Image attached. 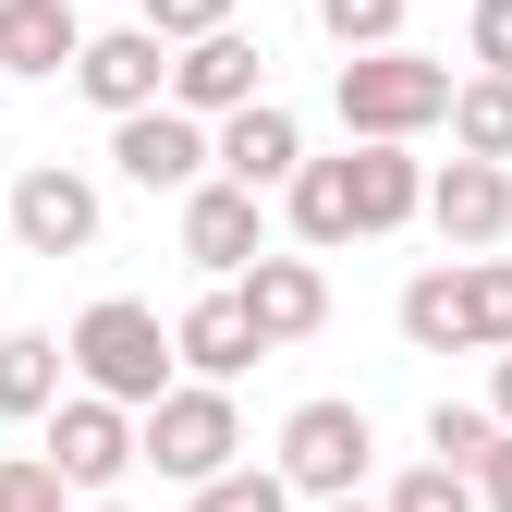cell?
<instances>
[{
    "mask_svg": "<svg viewBox=\"0 0 512 512\" xmlns=\"http://www.w3.org/2000/svg\"><path fill=\"white\" fill-rule=\"evenodd\" d=\"M110 159H122V183H147V196H196V183H220V135H208L196 110L110 122Z\"/></svg>",
    "mask_w": 512,
    "mask_h": 512,
    "instance_id": "cell-5",
    "label": "cell"
},
{
    "mask_svg": "<svg viewBox=\"0 0 512 512\" xmlns=\"http://www.w3.org/2000/svg\"><path fill=\"white\" fill-rule=\"evenodd\" d=\"M317 25L366 61V49H403V0H317Z\"/></svg>",
    "mask_w": 512,
    "mask_h": 512,
    "instance_id": "cell-23",
    "label": "cell"
},
{
    "mask_svg": "<svg viewBox=\"0 0 512 512\" xmlns=\"http://www.w3.org/2000/svg\"><path fill=\"white\" fill-rule=\"evenodd\" d=\"M86 512H122V500H86Z\"/></svg>",
    "mask_w": 512,
    "mask_h": 512,
    "instance_id": "cell-32",
    "label": "cell"
},
{
    "mask_svg": "<svg viewBox=\"0 0 512 512\" xmlns=\"http://www.w3.org/2000/svg\"><path fill=\"white\" fill-rule=\"evenodd\" d=\"M427 220H439V244L488 256V244L512 232V171H488V159H439V171H427Z\"/></svg>",
    "mask_w": 512,
    "mask_h": 512,
    "instance_id": "cell-13",
    "label": "cell"
},
{
    "mask_svg": "<svg viewBox=\"0 0 512 512\" xmlns=\"http://www.w3.org/2000/svg\"><path fill=\"white\" fill-rule=\"evenodd\" d=\"M0 232H13V208H0Z\"/></svg>",
    "mask_w": 512,
    "mask_h": 512,
    "instance_id": "cell-33",
    "label": "cell"
},
{
    "mask_svg": "<svg viewBox=\"0 0 512 512\" xmlns=\"http://www.w3.org/2000/svg\"><path fill=\"white\" fill-rule=\"evenodd\" d=\"M135 25H147V37H171V49H196V37H220V25H232V0H147Z\"/></svg>",
    "mask_w": 512,
    "mask_h": 512,
    "instance_id": "cell-25",
    "label": "cell"
},
{
    "mask_svg": "<svg viewBox=\"0 0 512 512\" xmlns=\"http://www.w3.org/2000/svg\"><path fill=\"white\" fill-rule=\"evenodd\" d=\"M61 354H74V378H86L98 403H122V415H159V403L183 391V378H171L183 354H171V330H159V305H135V293H98Z\"/></svg>",
    "mask_w": 512,
    "mask_h": 512,
    "instance_id": "cell-1",
    "label": "cell"
},
{
    "mask_svg": "<svg viewBox=\"0 0 512 512\" xmlns=\"http://www.w3.org/2000/svg\"><path fill=\"white\" fill-rule=\"evenodd\" d=\"M403 342L415 354H512V256H452L403 281Z\"/></svg>",
    "mask_w": 512,
    "mask_h": 512,
    "instance_id": "cell-2",
    "label": "cell"
},
{
    "mask_svg": "<svg viewBox=\"0 0 512 512\" xmlns=\"http://www.w3.org/2000/svg\"><path fill=\"white\" fill-rule=\"evenodd\" d=\"M391 512H488V500H476V476H452V464H415V476L391 488Z\"/></svg>",
    "mask_w": 512,
    "mask_h": 512,
    "instance_id": "cell-24",
    "label": "cell"
},
{
    "mask_svg": "<svg viewBox=\"0 0 512 512\" xmlns=\"http://www.w3.org/2000/svg\"><path fill=\"white\" fill-rule=\"evenodd\" d=\"M330 98H342V135H354V147H415L427 122H452L464 86L439 74L427 49H366V61H342Z\"/></svg>",
    "mask_w": 512,
    "mask_h": 512,
    "instance_id": "cell-3",
    "label": "cell"
},
{
    "mask_svg": "<svg viewBox=\"0 0 512 512\" xmlns=\"http://www.w3.org/2000/svg\"><path fill=\"white\" fill-rule=\"evenodd\" d=\"M74 86H86L110 122H135V110H171V37H147V25H110V37H86Z\"/></svg>",
    "mask_w": 512,
    "mask_h": 512,
    "instance_id": "cell-9",
    "label": "cell"
},
{
    "mask_svg": "<svg viewBox=\"0 0 512 512\" xmlns=\"http://www.w3.org/2000/svg\"><path fill=\"white\" fill-rule=\"evenodd\" d=\"M74 488H61V464L37 452V464H0V512H61Z\"/></svg>",
    "mask_w": 512,
    "mask_h": 512,
    "instance_id": "cell-26",
    "label": "cell"
},
{
    "mask_svg": "<svg viewBox=\"0 0 512 512\" xmlns=\"http://www.w3.org/2000/svg\"><path fill=\"white\" fill-rule=\"evenodd\" d=\"M330 512H391V500H330Z\"/></svg>",
    "mask_w": 512,
    "mask_h": 512,
    "instance_id": "cell-31",
    "label": "cell"
},
{
    "mask_svg": "<svg viewBox=\"0 0 512 512\" xmlns=\"http://www.w3.org/2000/svg\"><path fill=\"white\" fill-rule=\"evenodd\" d=\"M61 366H74V354H61L49 330H0V415H61V403H74V391H61Z\"/></svg>",
    "mask_w": 512,
    "mask_h": 512,
    "instance_id": "cell-18",
    "label": "cell"
},
{
    "mask_svg": "<svg viewBox=\"0 0 512 512\" xmlns=\"http://www.w3.org/2000/svg\"><path fill=\"white\" fill-rule=\"evenodd\" d=\"M135 427H147V464L171 488H208V476L244 464V415H232V391H208V378H183V391L159 415H135Z\"/></svg>",
    "mask_w": 512,
    "mask_h": 512,
    "instance_id": "cell-4",
    "label": "cell"
},
{
    "mask_svg": "<svg viewBox=\"0 0 512 512\" xmlns=\"http://www.w3.org/2000/svg\"><path fill=\"white\" fill-rule=\"evenodd\" d=\"M488 415H500V427H512V354H500V378H488Z\"/></svg>",
    "mask_w": 512,
    "mask_h": 512,
    "instance_id": "cell-29",
    "label": "cell"
},
{
    "mask_svg": "<svg viewBox=\"0 0 512 512\" xmlns=\"http://www.w3.org/2000/svg\"><path fill=\"white\" fill-rule=\"evenodd\" d=\"M49 464H61V488H86V500H110L122 476L147 464V427L122 415V403H98V391H74L49 415Z\"/></svg>",
    "mask_w": 512,
    "mask_h": 512,
    "instance_id": "cell-6",
    "label": "cell"
},
{
    "mask_svg": "<svg viewBox=\"0 0 512 512\" xmlns=\"http://www.w3.org/2000/svg\"><path fill=\"white\" fill-rule=\"evenodd\" d=\"M0 208H13V244H25V256H86V244H98V183L61 171V159H37Z\"/></svg>",
    "mask_w": 512,
    "mask_h": 512,
    "instance_id": "cell-10",
    "label": "cell"
},
{
    "mask_svg": "<svg viewBox=\"0 0 512 512\" xmlns=\"http://www.w3.org/2000/svg\"><path fill=\"white\" fill-rule=\"evenodd\" d=\"M500 439H512V427H500L488 403H439V415H427V452L452 464V476H488V452H500Z\"/></svg>",
    "mask_w": 512,
    "mask_h": 512,
    "instance_id": "cell-21",
    "label": "cell"
},
{
    "mask_svg": "<svg viewBox=\"0 0 512 512\" xmlns=\"http://www.w3.org/2000/svg\"><path fill=\"white\" fill-rule=\"evenodd\" d=\"M293 171H305V122H293L281 98H256V110H232V122H220V183L269 196V183H293Z\"/></svg>",
    "mask_w": 512,
    "mask_h": 512,
    "instance_id": "cell-14",
    "label": "cell"
},
{
    "mask_svg": "<svg viewBox=\"0 0 512 512\" xmlns=\"http://www.w3.org/2000/svg\"><path fill=\"white\" fill-rule=\"evenodd\" d=\"M256 98H269V49H256L244 25H220V37H196V49H171V110L232 122V110H256Z\"/></svg>",
    "mask_w": 512,
    "mask_h": 512,
    "instance_id": "cell-8",
    "label": "cell"
},
{
    "mask_svg": "<svg viewBox=\"0 0 512 512\" xmlns=\"http://www.w3.org/2000/svg\"><path fill=\"white\" fill-rule=\"evenodd\" d=\"M452 159H512V74H464V98H452Z\"/></svg>",
    "mask_w": 512,
    "mask_h": 512,
    "instance_id": "cell-20",
    "label": "cell"
},
{
    "mask_svg": "<svg viewBox=\"0 0 512 512\" xmlns=\"http://www.w3.org/2000/svg\"><path fill=\"white\" fill-rule=\"evenodd\" d=\"M366 452H378L366 403H293V427H281V476H293L305 500H354Z\"/></svg>",
    "mask_w": 512,
    "mask_h": 512,
    "instance_id": "cell-7",
    "label": "cell"
},
{
    "mask_svg": "<svg viewBox=\"0 0 512 512\" xmlns=\"http://www.w3.org/2000/svg\"><path fill=\"white\" fill-rule=\"evenodd\" d=\"M196 512H293V476L281 464H232V476L196 488Z\"/></svg>",
    "mask_w": 512,
    "mask_h": 512,
    "instance_id": "cell-22",
    "label": "cell"
},
{
    "mask_svg": "<svg viewBox=\"0 0 512 512\" xmlns=\"http://www.w3.org/2000/svg\"><path fill=\"white\" fill-rule=\"evenodd\" d=\"M171 354L196 366L208 391H232V378H244L256 354H269V342H256V317H244V293H196V305L171 317Z\"/></svg>",
    "mask_w": 512,
    "mask_h": 512,
    "instance_id": "cell-15",
    "label": "cell"
},
{
    "mask_svg": "<svg viewBox=\"0 0 512 512\" xmlns=\"http://www.w3.org/2000/svg\"><path fill=\"white\" fill-rule=\"evenodd\" d=\"M25 13H37V0H0V25H25Z\"/></svg>",
    "mask_w": 512,
    "mask_h": 512,
    "instance_id": "cell-30",
    "label": "cell"
},
{
    "mask_svg": "<svg viewBox=\"0 0 512 512\" xmlns=\"http://www.w3.org/2000/svg\"><path fill=\"white\" fill-rule=\"evenodd\" d=\"M427 208V159L415 147H354V232H403Z\"/></svg>",
    "mask_w": 512,
    "mask_h": 512,
    "instance_id": "cell-17",
    "label": "cell"
},
{
    "mask_svg": "<svg viewBox=\"0 0 512 512\" xmlns=\"http://www.w3.org/2000/svg\"><path fill=\"white\" fill-rule=\"evenodd\" d=\"M464 37H476V61H488V74H512V0H476V13H464Z\"/></svg>",
    "mask_w": 512,
    "mask_h": 512,
    "instance_id": "cell-27",
    "label": "cell"
},
{
    "mask_svg": "<svg viewBox=\"0 0 512 512\" xmlns=\"http://www.w3.org/2000/svg\"><path fill=\"white\" fill-rule=\"evenodd\" d=\"M244 293V317H256V342H317V317H330V269H317V256H256V269L232 281Z\"/></svg>",
    "mask_w": 512,
    "mask_h": 512,
    "instance_id": "cell-12",
    "label": "cell"
},
{
    "mask_svg": "<svg viewBox=\"0 0 512 512\" xmlns=\"http://www.w3.org/2000/svg\"><path fill=\"white\" fill-rule=\"evenodd\" d=\"M74 61H86V25H74V0H37L25 25H0V74L49 86V74H74Z\"/></svg>",
    "mask_w": 512,
    "mask_h": 512,
    "instance_id": "cell-19",
    "label": "cell"
},
{
    "mask_svg": "<svg viewBox=\"0 0 512 512\" xmlns=\"http://www.w3.org/2000/svg\"><path fill=\"white\" fill-rule=\"evenodd\" d=\"M281 208H293V244H305V256L354 244V159H305V171L281 183Z\"/></svg>",
    "mask_w": 512,
    "mask_h": 512,
    "instance_id": "cell-16",
    "label": "cell"
},
{
    "mask_svg": "<svg viewBox=\"0 0 512 512\" xmlns=\"http://www.w3.org/2000/svg\"><path fill=\"white\" fill-rule=\"evenodd\" d=\"M183 256H196V269L232 293L256 256H269V208H256L244 183H196V196H183Z\"/></svg>",
    "mask_w": 512,
    "mask_h": 512,
    "instance_id": "cell-11",
    "label": "cell"
},
{
    "mask_svg": "<svg viewBox=\"0 0 512 512\" xmlns=\"http://www.w3.org/2000/svg\"><path fill=\"white\" fill-rule=\"evenodd\" d=\"M476 500H488V512H512V439L488 452V476H476Z\"/></svg>",
    "mask_w": 512,
    "mask_h": 512,
    "instance_id": "cell-28",
    "label": "cell"
}]
</instances>
